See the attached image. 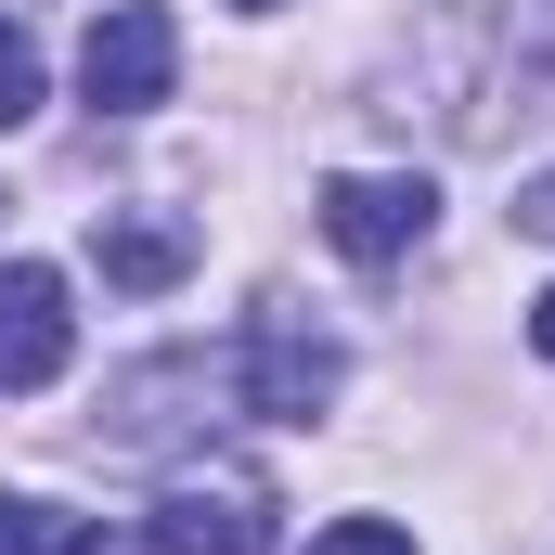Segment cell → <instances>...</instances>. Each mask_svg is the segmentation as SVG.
Instances as JSON below:
<instances>
[{"mask_svg": "<svg viewBox=\"0 0 555 555\" xmlns=\"http://www.w3.org/2000/svg\"><path fill=\"white\" fill-rule=\"evenodd\" d=\"M310 555H414L401 517H336V530H310Z\"/></svg>", "mask_w": 555, "mask_h": 555, "instance_id": "cell-9", "label": "cell"}, {"mask_svg": "<svg viewBox=\"0 0 555 555\" xmlns=\"http://www.w3.org/2000/svg\"><path fill=\"white\" fill-rule=\"evenodd\" d=\"M233 13H272V0H233Z\"/></svg>", "mask_w": 555, "mask_h": 555, "instance_id": "cell-12", "label": "cell"}, {"mask_svg": "<svg viewBox=\"0 0 555 555\" xmlns=\"http://www.w3.org/2000/svg\"><path fill=\"white\" fill-rule=\"evenodd\" d=\"M517 233H543V246H555V168L530 181V194H517Z\"/></svg>", "mask_w": 555, "mask_h": 555, "instance_id": "cell-10", "label": "cell"}, {"mask_svg": "<svg viewBox=\"0 0 555 555\" xmlns=\"http://www.w3.org/2000/svg\"><path fill=\"white\" fill-rule=\"evenodd\" d=\"M26 117H39V39L0 26V130H26Z\"/></svg>", "mask_w": 555, "mask_h": 555, "instance_id": "cell-8", "label": "cell"}, {"mask_svg": "<svg viewBox=\"0 0 555 555\" xmlns=\"http://www.w3.org/2000/svg\"><path fill=\"white\" fill-rule=\"evenodd\" d=\"M168 78H181V26H168V0H117V13L78 39V91H91L104 117L168 104Z\"/></svg>", "mask_w": 555, "mask_h": 555, "instance_id": "cell-3", "label": "cell"}, {"mask_svg": "<svg viewBox=\"0 0 555 555\" xmlns=\"http://www.w3.org/2000/svg\"><path fill=\"white\" fill-rule=\"evenodd\" d=\"M530 349H543V362H555V284H543V310H530Z\"/></svg>", "mask_w": 555, "mask_h": 555, "instance_id": "cell-11", "label": "cell"}, {"mask_svg": "<svg viewBox=\"0 0 555 555\" xmlns=\"http://www.w3.org/2000/svg\"><path fill=\"white\" fill-rule=\"evenodd\" d=\"M0 555H91V517H65L39 491H0Z\"/></svg>", "mask_w": 555, "mask_h": 555, "instance_id": "cell-7", "label": "cell"}, {"mask_svg": "<svg viewBox=\"0 0 555 555\" xmlns=\"http://www.w3.org/2000/svg\"><path fill=\"white\" fill-rule=\"evenodd\" d=\"M336 375H349V362H336V336H323L310 310H284V297H272V310L246 323V414L310 426L323 401H336Z\"/></svg>", "mask_w": 555, "mask_h": 555, "instance_id": "cell-4", "label": "cell"}, {"mask_svg": "<svg viewBox=\"0 0 555 555\" xmlns=\"http://www.w3.org/2000/svg\"><path fill=\"white\" fill-rule=\"evenodd\" d=\"M272 478L259 465H181L155 491V555H272Z\"/></svg>", "mask_w": 555, "mask_h": 555, "instance_id": "cell-1", "label": "cell"}, {"mask_svg": "<svg viewBox=\"0 0 555 555\" xmlns=\"http://www.w3.org/2000/svg\"><path fill=\"white\" fill-rule=\"evenodd\" d=\"M426 220H439V181H426V168H336V181H323V246L362 259V272L414 259Z\"/></svg>", "mask_w": 555, "mask_h": 555, "instance_id": "cell-2", "label": "cell"}, {"mask_svg": "<svg viewBox=\"0 0 555 555\" xmlns=\"http://www.w3.org/2000/svg\"><path fill=\"white\" fill-rule=\"evenodd\" d=\"M91 259H104V284L155 297V284L194 272V220H155V207H130V220H104V233H91Z\"/></svg>", "mask_w": 555, "mask_h": 555, "instance_id": "cell-6", "label": "cell"}, {"mask_svg": "<svg viewBox=\"0 0 555 555\" xmlns=\"http://www.w3.org/2000/svg\"><path fill=\"white\" fill-rule=\"evenodd\" d=\"M65 349H78L65 272H52V259H0V388H52Z\"/></svg>", "mask_w": 555, "mask_h": 555, "instance_id": "cell-5", "label": "cell"}]
</instances>
